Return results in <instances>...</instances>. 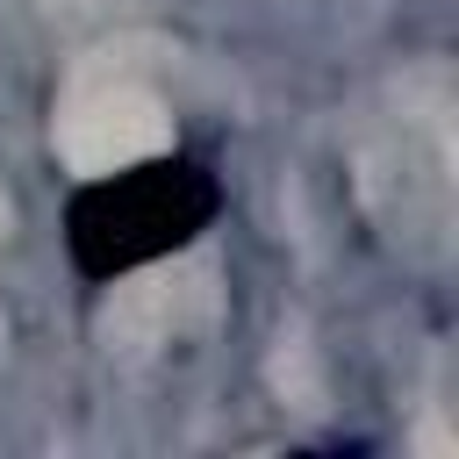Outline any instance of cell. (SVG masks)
<instances>
[{"label": "cell", "instance_id": "1", "mask_svg": "<svg viewBox=\"0 0 459 459\" xmlns=\"http://www.w3.org/2000/svg\"><path fill=\"white\" fill-rule=\"evenodd\" d=\"M215 215H222V179L201 158H151L65 201V251L86 280H115L129 265L186 251Z\"/></svg>", "mask_w": 459, "mask_h": 459}]
</instances>
